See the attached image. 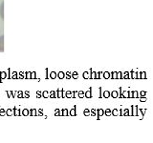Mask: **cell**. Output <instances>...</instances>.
I'll use <instances>...</instances> for the list:
<instances>
[{"label": "cell", "instance_id": "cell-1", "mask_svg": "<svg viewBox=\"0 0 153 143\" xmlns=\"http://www.w3.org/2000/svg\"><path fill=\"white\" fill-rule=\"evenodd\" d=\"M4 51V35H0V52Z\"/></svg>", "mask_w": 153, "mask_h": 143}, {"label": "cell", "instance_id": "cell-2", "mask_svg": "<svg viewBox=\"0 0 153 143\" xmlns=\"http://www.w3.org/2000/svg\"><path fill=\"white\" fill-rule=\"evenodd\" d=\"M0 16L2 19H4V3H1V6H0Z\"/></svg>", "mask_w": 153, "mask_h": 143}]
</instances>
